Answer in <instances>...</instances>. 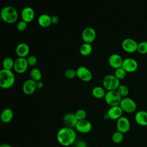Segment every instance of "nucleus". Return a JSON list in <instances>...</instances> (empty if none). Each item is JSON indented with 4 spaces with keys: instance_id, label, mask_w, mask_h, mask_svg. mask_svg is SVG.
<instances>
[{
    "instance_id": "nucleus-1",
    "label": "nucleus",
    "mask_w": 147,
    "mask_h": 147,
    "mask_svg": "<svg viewBox=\"0 0 147 147\" xmlns=\"http://www.w3.org/2000/svg\"><path fill=\"white\" fill-rule=\"evenodd\" d=\"M56 138L61 145L68 146L75 142L76 133L73 128L65 126L59 130L56 134Z\"/></svg>"
},
{
    "instance_id": "nucleus-2",
    "label": "nucleus",
    "mask_w": 147,
    "mask_h": 147,
    "mask_svg": "<svg viewBox=\"0 0 147 147\" xmlns=\"http://www.w3.org/2000/svg\"><path fill=\"white\" fill-rule=\"evenodd\" d=\"M0 15L2 20L9 24L16 22L18 18L17 10L11 6H6L2 7L0 11Z\"/></svg>"
},
{
    "instance_id": "nucleus-3",
    "label": "nucleus",
    "mask_w": 147,
    "mask_h": 147,
    "mask_svg": "<svg viewBox=\"0 0 147 147\" xmlns=\"http://www.w3.org/2000/svg\"><path fill=\"white\" fill-rule=\"evenodd\" d=\"M15 83V76L11 70L2 68L0 70V87L3 89L11 88Z\"/></svg>"
},
{
    "instance_id": "nucleus-4",
    "label": "nucleus",
    "mask_w": 147,
    "mask_h": 147,
    "mask_svg": "<svg viewBox=\"0 0 147 147\" xmlns=\"http://www.w3.org/2000/svg\"><path fill=\"white\" fill-rule=\"evenodd\" d=\"M103 88L107 91L116 90L121 84L119 80L114 75H106L102 80Z\"/></svg>"
},
{
    "instance_id": "nucleus-5",
    "label": "nucleus",
    "mask_w": 147,
    "mask_h": 147,
    "mask_svg": "<svg viewBox=\"0 0 147 147\" xmlns=\"http://www.w3.org/2000/svg\"><path fill=\"white\" fill-rule=\"evenodd\" d=\"M105 102L110 106L119 105L122 97L118 93L117 90L107 91L104 97Z\"/></svg>"
},
{
    "instance_id": "nucleus-6",
    "label": "nucleus",
    "mask_w": 147,
    "mask_h": 147,
    "mask_svg": "<svg viewBox=\"0 0 147 147\" xmlns=\"http://www.w3.org/2000/svg\"><path fill=\"white\" fill-rule=\"evenodd\" d=\"M119 106L123 112L126 113H133L137 110L136 102L129 97L122 98L119 103Z\"/></svg>"
},
{
    "instance_id": "nucleus-7",
    "label": "nucleus",
    "mask_w": 147,
    "mask_h": 147,
    "mask_svg": "<svg viewBox=\"0 0 147 147\" xmlns=\"http://www.w3.org/2000/svg\"><path fill=\"white\" fill-rule=\"evenodd\" d=\"M76 76L84 82H90L92 78L91 71L85 66H80L76 69Z\"/></svg>"
},
{
    "instance_id": "nucleus-8",
    "label": "nucleus",
    "mask_w": 147,
    "mask_h": 147,
    "mask_svg": "<svg viewBox=\"0 0 147 147\" xmlns=\"http://www.w3.org/2000/svg\"><path fill=\"white\" fill-rule=\"evenodd\" d=\"M117 130L124 134L127 133L130 129V122L129 119L125 117L122 116L116 121Z\"/></svg>"
},
{
    "instance_id": "nucleus-9",
    "label": "nucleus",
    "mask_w": 147,
    "mask_h": 147,
    "mask_svg": "<svg viewBox=\"0 0 147 147\" xmlns=\"http://www.w3.org/2000/svg\"><path fill=\"white\" fill-rule=\"evenodd\" d=\"M121 67L127 73H133L137 70L138 64L134 59L128 57L123 60Z\"/></svg>"
},
{
    "instance_id": "nucleus-10",
    "label": "nucleus",
    "mask_w": 147,
    "mask_h": 147,
    "mask_svg": "<svg viewBox=\"0 0 147 147\" xmlns=\"http://www.w3.org/2000/svg\"><path fill=\"white\" fill-rule=\"evenodd\" d=\"M137 46L138 43L136 42V41L131 38H125L121 43V47L122 49L125 52L130 53L136 52Z\"/></svg>"
},
{
    "instance_id": "nucleus-11",
    "label": "nucleus",
    "mask_w": 147,
    "mask_h": 147,
    "mask_svg": "<svg viewBox=\"0 0 147 147\" xmlns=\"http://www.w3.org/2000/svg\"><path fill=\"white\" fill-rule=\"evenodd\" d=\"M81 36L84 42L91 44L95 40L96 33L94 28L91 27H87L83 30Z\"/></svg>"
},
{
    "instance_id": "nucleus-12",
    "label": "nucleus",
    "mask_w": 147,
    "mask_h": 147,
    "mask_svg": "<svg viewBox=\"0 0 147 147\" xmlns=\"http://www.w3.org/2000/svg\"><path fill=\"white\" fill-rule=\"evenodd\" d=\"M28 66L26 58L18 57L14 61L13 69L18 74H23L26 72Z\"/></svg>"
},
{
    "instance_id": "nucleus-13",
    "label": "nucleus",
    "mask_w": 147,
    "mask_h": 147,
    "mask_svg": "<svg viewBox=\"0 0 147 147\" xmlns=\"http://www.w3.org/2000/svg\"><path fill=\"white\" fill-rule=\"evenodd\" d=\"M75 128L76 129V131L80 133H87L91 130L92 124L89 121L86 119L80 120L78 121Z\"/></svg>"
},
{
    "instance_id": "nucleus-14",
    "label": "nucleus",
    "mask_w": 147,
    "mask_h": 147,
    "mask_svg": "<svg viewBox=\"0 0 147 147\" xmlns=\"http://www.w3.org/2000/svg\"><path fill=\"white\" fill-rule=\"evenodd\" d=\"M123 113V111L119 105H118L110 107L106 114H107L109 119L117 121L118 118L122 116Z\"/></svg>"
},
{
    "instance_id": "nucleus-15",
    "label": "nucleus",
    "mask_w": 147,
    "mask_h": 147,
    "mask_svg": "<svg viewBox=\"0 0 147 147\" xmlns=\"http://www.w3.org/2000/svg\"><path fill=\"white\" fill-rule=\"evenodd\" d=\"M22 91L26 95H31L33 94L37 89L36 82L31 79H27L22 84Z\"/></svg>"
},
{
    "instance_id": "nucleus-16",
    "label": "nucleus",
    "mask_w": 147,
    "mask_h": 147,
    "mask_svg": "<svg viewBox=\"0 0 147 147\" xmlns=\"http://www.w3.org/2000/svg\"><path fill=\"white\" fill-rule=\"evenodd\" d=\"M123 60L119 55L113 53L109 57L108 63L111 68L116 69L122 67Z\"/></svg>"
},
{
    "instance_id": "nucleus-17",
    "label": "nucleus",
    "mask_w": 147,
    "mask_h": 147,
    "mask_svg": "<svg viewBox=\"0 0 147 147\" xmlns=\"http://www.w3.org/2000/svg\"><path fill=\"white\" fill-rule=\"evenodd\" d=\"M35 13L33 9L30 6H26L23 8L21 11V16L22 20L26 23L30 22L34 18Z\"/></svg>"
},
{
    "instance_id": "nucleus-18",
    "label": "nucleus",
    "mask_w": 147,
    "mask_h": 147,
    "mask_svg": "<svg viewBox=\"0 0 147 147\" xmlns=\"http://www.w3.org/2000/svg\"><path fill=\"white\" fill-rule=\"evenodd\" d=\"M78 122V120L74 113H68L63 117V122L67 127L74 128L75 127Z\"/></svg>"
},
{
    "instance_id": "nucleus-19",
    "label": "nucleus",
    "mask_w": 147,
    "mask_h": 147,
    "mask_svg": "<svg viewBox=\"0 0 147 147\" xmlns=\"http://www.w3.org/2000/svg\"><path fill=\"white\" fill-rule=\"evenodd\" d=\"M30 51L29 46L25 42L19 43L16 48V53L18 57H26Z\"/></svg>"
},
{
    "instance_id": "nucleus-20",
    "label": "nucleus",
    "mask_w": 147,
    "mask_h": 147,
    "mask_svg": "<svg viewBox=\"0 0 147 147\" xmlns=\"http://www.w3.org/2000/svg\"><path fill=\"white\" fill-rule=\"evenodd\" d=\"M134 120L138 125L147 127V111L145 110L137 111L134 115Z\"/></svg>"
},
{
    "instance_id": "nucleus-21",
    "label": "nucleus",
    "mask_w": 147,
    "mask_h": 147,
    "mask_svg": "<svg viewBox=\"0 0 147 147\" xmlns=\"http://www.w3.org/2000/svg\"><path fill=\"white\" fill-rule=\"evenodd\" d=\"M14 116L13 110L10 108H6L2 110L0 114V119L3 123L10 122Z\"/></svg>"
},
{
    "instance_id": "nucleus-22",
    "label": "nucleus",
    "mask_w": 147,
    "mask_h": 147,
    "mask_svg": "<svg viewBox=\"0 0 147 147\" xmlns=\"http://www.w3.org/2000/svg\"><path fill=\"white\" fill-rule=\"evenodd\" d=\"M37 22L40 26L47 28L52 24L51 17L47 14H42L38 17Z\"/></svg>"
},
{
    "instance_id": "nucleus-23",
    "label": "nucleus",
    "mask_w": 147,
    "mask_h": 147,
    "mask_svg": "<svg viewBox=\"0 0 147 147\" xmlns=\"http://www.w3.org/2000/svg\"><path fill=\"white\" fill-rule=\"evenodd\" d=\"M106 92L105 89L101 86L94 87L91 91L92 96L96 99L104 98Z\"/></svg>"
},
{
    "instance_id": "nucleus-24",
    "label": "nucleus",
    "mask_w": 147,
    "mask_h": 147,
    "mask_svg": "<svg viewBox=\"0 0 147 147\" xmlns=\"http://www.w3.org/2000/svg\"><path fill=\"white\" fill-rule=\"evenodd\" d=\"M92 51V47L91 44L85 43L82 44L79 48L80 53L84 56L90 55Z\"/></svg>"
},
{
    "instance_id": "nucleus-25",
    "label": "nucleus",
    "mask_w": 147,
    "mask_h": 147,
    "mask_svg": "<svg viewBox=\"0 0 147 147\" xmlns=\"http://www.w3.org/2000/svg\"><path fill=\"white\" fill-rule=\"evenodd\" d=\"M30 79L35 82H38L41 80L42 78V74L40 70L37 68H34L32 69L29 73Z\"/></svg>"
},
{
    "instance_id": "nucleus-26",
    "label": "nucleus",
    "mask_w": 147,
    "mask_h": 147,
    "mask_svg": "<svg viewBox=\"0 0 147 147\" xmlns=\"http://www.w3.org/2000/svg\"><path fill=\"white\" fill-rule=\"evenodd\" d=\"M14 61V60L10 57H5L2 61L3 68L7 70H11L13 69Z\"/></svg>"
},
{
    "instance_id": "nucleus-27",
    "label": "nucleus",
    "mask_w": 147,
    "mask_h": 147,
    "mask_svg": "<svg viewBox=\"0 0 147 147\" xmlns=\"http://www.w3.org/2000/svg\"><path fill=\"white\" fill-rule=\"evenodd\" d=\"M111 140L114 144H120L123 140V134L117 130L113 133L111 136Z\"/></svg>"
},
{
    "instance_id": "nucleus-28",
    "label": "nucleus",
    "mask_w": 147,
    "mask_h": 147,
    "mask_svg": "<svg viewBox=\"0 0 147 147\" xmlns=\"http://www.w3.org/2000/svg\"><path fill=\"white\" fill-rule=\"evenodd\" d=\"M116 90L122 98L127 96L129 92L128 87L123 84H120Z\"/></svg>"
},
{
    "instance_id": "nucleus-29",
    "label": "nucleus",
    "mask_w": 147,
    "mask_h": 147,
    "mask_svg": "<svg viewBox=\"0 0 147 147\" xmlns=\"http://www.w3.org/2000/svg\"><path fill=\"white\" fill-rule=\"evenodd\" d=\"M137 52L141 55L147 54V41H143L138 43Z\"/></svg>"
},
{
    "instance_id": "nucleus-30",
    "label": "nucleus",
    "mask_w": 147,
    "mask_h": 147,
    "mask_svg": "<svg viewBox=\"0 0 147 147\" xmlns=\"http://www.w3.org/2000/svg\"><path fill=\"white\" fill-rule=\"evenodd\" d=\"M126 74H127V72L122 67H120V68L115 69L114 75L119 80H121L123 79L126 77Z\"/></svg>"
},
{
    "instance_id": "nucleus-31",
    "label": "nucleus",
    "mask_w": 147,
    "mask_h": 147,
    "mask_svg": "<svg viewBox=\"0 0 147 147\" xmlns=\"http://www.w3.org/2000/svg\"><path fill=\"white\" fill-rule=\"evenodd\" d=\"M74 114L78 121L85 119L87 117V113L84 109H79Z\"/></svg>"
},
{
    "instance_id": "nucleus-32",
    "label": "nucleus",
    "mask_w": 147,
    "mask_h": 147,
    "mask_svg": "<svg viewBox=\"0 0 147 147\" xmlns=\"http://www.w3.org/2000/svg\"><path fill=\"white\" fill-rule=\"evenodd\" d=\"M64 76L65 78L72 79L76 76V72L74 69H68L64 72Z\"/></svg>"
},
{
    "instance_id": "nucleus-33",
    "label": "nucleus",
    "mask_w": 147,
    "mask_h": 147,
    "mask_svg": "<svg viewBox=\"0 0 147 147\" xmlns=\"http://www.w3.org/2000/svg\"><path fill=\"white\" fill-rule=\"evenodd\" d=\"M27 24H28V23L24 21L23 20L20 21L19 22H17V25H16L17 30L20 32H23V31L25 30L27 28Z\"/></svg>"
},
{
    "instance_id": "nucleus-34",
    "label": "nucleus",
    "mask_w": 147,
    "mask_h": 147,
    "mask_svg": "<svg viewBox=\"0 0 147 147\" xmlns=\"http://www.w3.org/2000/svg\"><path fill=\"white\" fill-rule=\"evenodd\" d=\"M26 59L28 65H30V66H33L36 65L37 62V57L33 55H30L28 56Z\"/></svg>"
},
{
    "instance_id": "nucleus-35",
    "label": "nucleus",
    "mask_w": 147,
    "mask_h": 147,
    "mask_svg": "<svg viewBox=\"0 0 147 147\" xmlns=\"http://www.w3.org/2000/svg\"><path fill=\"white\" fill-rule=\"evenodd\" d=\"M59 21V18L57 16H53L51 17V22L53 24H56Z\"/></svg>"
},
{
    "instance_id": "nucleus-36",
    "label": "nucleus",
    "mask_w": 147,
    "mask_h": 147,
    "mask_svg": "<svg viewBox=\"0 0 147 147\" xmlns=\"http://www.w3.org/2000/svg\"><path fill=\"white\" fill-rule=\"evenodd\" d=\"M76 146V147H87V144H86V142L81 140V141H79L78 142H77Z\"/></svg>"
},
{
    "instance_id": "nucleus-37",
    "label": "nucleus",
    "mask_w": 147,
    "mask_h": 147,
    "mask_svg": "<svg viewBox=\"0 0 147 147\" xmlns=\"http://www.w3.org/2000/svg\"><path fill=\"white\" fill-rule=\"evenodd\" d=\"M36 86H37V88H41L44 86V83L41 80L36 82Z\"/></svg>"
},
{
    "instance_id": "nucleus-38",
    "label": "nucleus",
    "mask_w": 147,
    "mask_h": 147,
    "mask_svg": "<svg viewBox=\"0 0 147 147\" xmlns=\"http://www.w3.org/2000/svg\"><path fill=\"white\" fill-rule=\"evenodd\" d=\"M0 147H12V146L7 144H2L0 145Z\"/></svg>"
},
{
    "instance_id": "nucleus-39",
    "label": "nucleus",
    "mask_w": 147,
    "mask_h": 147,
    "mask_svg": "<svg viewBox=\"0 0 147 147\" xmlns=\"http://www.w3.org/2000/svg\"><path fill=\"white\" fill-rule=\"evenodd\" d=\"M2 20V19H1V15H0V22H1V21Z\"/></svg>"
}]
</instances>
